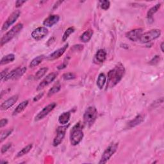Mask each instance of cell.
Here are the masks:
<instances>
[{
	"instance_id": "obj_1",
	"label": "cell",
	"mask_w": 164,
	"mask_h": 164,
	"mask_svg": "<svg viewBox=\"0 0 164 164\" xmlns=\"http://www.w3.org/2000/svg\"><path fill=\"white\" fill-rule=\"evenodd\" d=\"M125 73V67L121 64L116 65L108 73L106 89L114 87L122 80Z\"/></svg>"
},
{
	"instance_id": "obj_2",
	"label": "cell",
	"mask_w": 164,
	"mask_h": 164,
	"mask_svg": "<svg viewBox=\"0 0 164 164\" xmlns=\"http://www.w3.org/2000/svg\"><path fill=\"white\" fill-rule=\"evenodd\" d=\"M84 138L83 126L80 122L77 123L72 128L70 133V142L73 146H76Z\"/></svg>"
},
{
	"instance_id": "obj_3",
	"label": "cell",
	"mask_w": 164,
	"mask_h": 164,
	"mask_svg": "<svg viewBox=\"0 0 164 164\" xmlns=\"http://www.w3.org/2000/svg\"><path fill=\"white\" fill-rule=\"evenodd\" d=\"M98 117L97 109L94 106L88 107L84 115V124L88 127L92 126Z\"/></svg>"
},
{
	"instance_id": "obj_4",
	"label": "cell",
	"mask_w": 164,
	"mask_h": 164,
	"mask_svg": "<svg viewBox=\"0 0 164 164\" xmlns=\"http://www.w3.org/2000/svg\"><path fill=\"white\" fill-rule=\"evenodd\" d=\"M23 28V24L22 23H19L13 26L10 31H9L2 38L1 41H0V45H1V46H3L4 44L10 42L12 39L14 38L22 30Z\"/></svg>"
},
{
	"instance_id": "obj_5",
	"label": "cell",
	"mask_w": 164,
	"mask_h": 164,
	"mask_svg": "<svg viewBox=\"0 0 164 164\" xmlns=\"http://www.w3.org/2000/svg\"><path fill=\"white\" fill-rule=\"evenodd\" d=\"M118 146H119L118 143H112L110 145H109L108 147L105 149L104 153H102L99 163V164L106 163L109 160H110V158L114 155V154L116 152V151H117Z\"/></svg>"
},
{
	"instance_id": "obj_6",
	"label": "cell",
	"mask_w": 164,
	"mask_h": 164,
	"mask_svg": "<svg viewBox=\"0 0 164 164\" xmlns=\"http://www.w3.org/2000/svg\"><path fill=\"white\" fill-rule=\"evenodd\" d=\"M161 35V31L158 29L151 30L146 33H142L139 41L141 43H148L158 39Z\"/></svg>"
},
{
	"instance_id": "obj_7",
	"label": "cell",
	"mask_w": 164,
	"mask_h": 164,
	"mask_svg": "<svg viewBox=\"0 0 164 164\" xmlns=\"http://www.w3.org/2000/svg\"><path fill=\"white\" fill-rule=\"evenodd\" d=\"M68 126H69V125L62 126L58 127L57 129V135L55 136V137H54L53 140V144L54 147L59 146L62 143V142L63 141Z\"/></svg>"
},
{
	"instance_id": "obj_8",
	"label": "cell",
	"mask_w": 164,
	"mask_h": 164,
	"mask_svg": "<svg viewBox=\"0 0 164 164\" xmlns=\"http://www.w3.org/2000/svg\"><path fill=\"white\" fill-rule=\"evenodd\" d=\"M26 68L25 67H17L16 69L11 71L9 73L6 75L5 81H8L10 80H16L21 77L23 75L26 73Z\"/></svg>"
},
{
	"instance_id": "obj_9",
	"label": "cell",
	"mask_w": 164,
	"mask_h": 164,
	"mask_svg": "<svg viewBox=\"0 0 164 164\" xmlns=\"http://www.w3.org/2000/svg\"><path fill=\"white\" fill-rule=\"evenodd\" d=\"M20 15V12L19 10H16L11 13V15L6 19V21L3 23L2 26V31H6L7 29L10 28V26H12L13 23L17 20Z\"/></svg>"
},
{
	"instance_id": "obj_10",
	"label": "cell",
	"mask_w": 164,
	"mask_h": 164,
	"mask_svg": "<svg viewBox=\"0 0 164 164\" xmlns=\"http://www.w3.org/2000/svg\"><path fill=\"white\" fill-rule=\"evenodd\" d=\"M57 104L56 102H51V103L49 104L48 105H47L46 106H45L42 110H41L35 117V121H39L40 120L43 119L45 117L48 115L53 109L56 107Z\"/></svg>"
},
{
	"instance_id": "obj_11",
	"label": "cell",
	"mask_w": 164,
	"mask_h": 164,
	"mask_svg": "<svg viewBox=\"0 0 164 164\" xmlns=\"http://www.w3.org/2000/svg\"><path fill=\"white\" fill-rule=\"evenodd\" d=\"M57 76H58V73H57V72H54V73L49 74L39 84V85L37 87V91H40L41 89H43V88H44L46 86L49 85L50 84H51V82H53L54 80L56 79Z\"/></svg>"
},
{
	"instance_id": "obj_12",
	"label": "cell",
	"mask_w": 164,
	"mask_h": 164,
	"mask_svg": "<svg viewBox=\"0 0 164 164\" xmlns=\"http://www.w3.org/2000/svg\"><path fill=\"white\" fill-rule=\"evenodd\" d=\"M48 33V30L46 28V27H39L32 32V37L36 40H40L47 35Z\"/></svg>"
},
{
	"instance_id": "obj_13",
	"label": "cell",
	"mask_w": 164,
	"mask_h": 164,
	"mask_svg": "<svg viewBox=\"0 0 164 164\" xmlns=\"http://www.w3.org/2000/svg\"><path fill=\"white\" fill-rule=\"evenodd\" d=\"M143 33V30L142 29H135L133 30L129 31L126 33V37L132 41L133 42H136L139 41L141 35Z\"/></svg>"
},
{
	"instance_id": "obj_14",
	"label": "cell",
	"mask_w": 164,
	"mask_h": 164,
	"mask_svg": "<svg viewBox=\"0 0 164 164\" xmlns=\"http://www.w3.org/2000/svg\"><path fill=\"white\" fill-rule=\"evenodd\" d=\"M68 46H69V44H66L64 46H63L61 48L54 51L53 53L50 54V55L47 57V60H54L59 58L60 57H62L64 54L65 51L67 50Z\"/></svg>"
},
{
	"instance_id": "obj_15",
	"label": "cell",
	"mask_w": 164,
	"mask_h": 164,
	"mask_svg": "<svg viewBox=\"0 0 164 164\" xmlns=\"http://www.w3.org/2000/svg\"><path fill=\"white\" fill-rule=\"evenodd\" d=\"M18 100V95H13L11 98L6 99L5 101H4L3 103L1 105V110H6L9 109L10 107H12L13 105L16 104V102Z\"/></svg>"
},
{
	"instance_id": "obj_16",
	"label": "cell",
	"mask_w": 164,
	"mask_h": 164,
	"mask_svg": "<svg viewBox=\"0 0 164 164\" xmlns=\"http://www.w3.org/2000/svg\"><path fill=\"white\" fill-rule=\"evenodd\" d=\"M60 19V17L58 15H51L46 18L43 22V24L46 27H51L57 24Z\"/></svg>"
},
{
	"instance_id": "obj_17",
	"label": "cell",
	"mask_w": 164,
	"mask_h": 164,
	"mask_svg": "<svg viewBox=\"0 0 164 164\" xmlns=\"http://www.w3.org/2000/svg\"><path fill=\"white\" fill-rule=\"evenodd\" d=\"M144 121V116L142 115H139L136 116V117L134 119H133L132 121L129 122L128 123V126L129 128H132L133 127H135L136 126L141 124V123Z\"/></svg>"
},
{
	"instance_id": "obj_18",
	"label": "cell",
	"mask_w": 164,
	"mask_h": 164,
	"mask_svg": "<svg viewBox=\"0 0 164 164\" xmlns=\"http://www.w3.org/2000/svg\"><path fill=\"white\" fill-rule=\"evenodd\" d=\"M71 118V113L69 112H65L62 114L58 117V122L61 125H65L69 122Z\"/></svg>"
},
{
	"instance_id": "obj_19",
	"label": "cell",
	"mask_w": 164,
	"mask_h": 164,
	"mask_svg": "<svg viewBox=\"0 0 164 164\" xmlns=\"http://www.w3.org/2000/svg\"><path fill=\"white\" fill-rule=\"evenodd\" d=\"M28 102H28V100H25V101H23L22 102H20V103L16 108L14 111L13 112L12 115L13 116H15V115H17L21 113L24 110V109L27 107V106H28Z\"/></svg>"
},
{
	"instance_id": "obj_20",
	"label": "cell",
	"mask_w": 164,
	"mask_h": 164,
	"mask_svg": "<svg viewBox=\"0 0 164 164\" xmlns=\"http://www.w3.org/2000/svg\"><path fill=\"white\" fill-rule=\"evenodd\" d=\"M94 34V32L92 29H88L86 30L80 37V40L83 43H87L89 41Z\"/></svg>"
},
{
	"instance_id": "obj_21",
	"label": "cell",
	"mask_w": 164,
	"mask_h": 164,
	"mask_svg": "<svg viewBox=\"0 0 164 164\" xmlns=\"http://www.w3.org/2000/svg\"><path fill=\"white\" fill-rule=\"evenodd\" d=\"M106 58V52L105 50L101 49L98 51L96 54H95V59L100 63L104 62Z\"/></svg>"
},
{
	"instance_id": "obj_22",
	"label": "cell",
	"mask_w": 164,
	"mask_h": 164,
	"mask_svg": "<svg viewBox=\"0 0 164 164\" xmlns=\"http://www.w3.org/2000/svg\"><path fill=\"white\" fill-rule=\"evenodd\" d=\"M106 81V77L104 73H100L97 80V85L99 89H102L103 88Z\"/></svg>"
},
{
	"instance_id": "obj_23",
	"label": "cell",
	"mask_w": 164,
	"mask_h": 164,
	"mask_svg": "<svg viewBox=\"0 0 164 164\" xmlns=\"http://www.w3.org/2000/svg\"><path fill=\"white\" fill-rule=\"evenodd\" d=\"M14 60H15V55H14V54H7V55L3 57L2 58L1 62H0V64H1L2 65H5V64H7L12 62Z\"/></svg>"
},
{
	"instance_id": "obj_24",
	"label": "cell",
	"mask_w": 164,
	"mask_h": 164,
	"mask_svg": "<svg viewBox=\"0 0 164 164\" xmlns=\"http://www.w3.org/2000/svg\"><path fill=\"white\" fill-rule=\"evenodd\" d=\"M44 55H40V56L37 57L36 58L33 59L32 61L31 62V63L30 64V67L33 68V67L39 65L40 64L43 62V61L44 60Z\"/></svg>"
},
{
	"instance_id": "obj_25",
	"label": "cell",
	"mask_w": 164,
	"mask_h": 164,
	"mask_svg": "<svg viewBox=\"0 0 164 164\" xmlns=\"http://www.w3.org/2000/svg\"><path fill=\"white\" fill-rule=\"evenodd\" d=\"M47 71H48V68L47 67L40 68L39 70H38V71L36 73V74L35 75V80H39L42 78L46 74Z\"/></svg>"
},
{
	"instance_id": "obj_26",
	"label": "cell",
	"mask_w": 164,
	"mask_h": 164,
	"mask_svg": "<svg viewBox=\"0 0 164 164\" xmlns=\"http://www.w3.org/2000/svg\"><path fill=\"white\" fill-rule=\"evenodd\" d=\"M32 147H33V145L32 144H29L28 146H26V147H23L21 150H20V151H19L17 153L16 157L19 158V157H21V156L26 155L27 153H28L30 151V150L32 149Z\"/></svg>"
},
{
	"instance_id": "obj_27",
	"label": "cell",
	"mask_w": 164,
	"mask_h": 164,
	"mask_svg": "<svg viewBox=\"0 0 164 164\" xmlns=\"http://www.w3.org/2000/svg\"><path fill=\"white\" fill-rule=\"evenodd\" d=\"M160 6H161V5L160 3L158 4H156L155 6H153L152 8L150 9L149 10V11L147 12V17L148 18H150V17H152V16L155 14V13L156 12H158V10L160 9Z\"/></svg>"
},
{
	"instance_id": "obj_28",
	"label": "cell",
	"mask_w": 164,
	"mask_h": 164,
	"mask_svg": "<svg viewBox=\"0 0 164 164\" xmlns=\"http://www.w3.org/2000/svg\"><path fill=\"white\" fill-rule=\"evenodd\" d=\"M12 132H13L12 129H6V130L2 132V133H1V138H0V142H3L6 138L8 137L9 135H11Z\"/></svg>"
},
{
	"instance_id": "obj_29",
	"label": "cell",
	"mask_w": 164,
	"mask_h": 164,
	"mask_svg": "<svg viewBox=\"0 0 164 164\" xmlns=\"http://www.w3.org/2000/svg\"><path fill=\"white\" fill-rule=\"evenodd\" d=\"M60 88H61L60 85H57L55 86H53L51 88H50V90L49 91L48 94H47V96L50 97L51 96V95L57 94L60 91Z\"/></svg>"
},
{
	"instance_id": "obj_30",
	"label": "cell",
	"mask_w": 164,
	"mask_h": 164,
	"mask_svg": "<svg viewBox=\"0 0 164 164\" xmlns=\"http://www.w3.org/2000/svg\"><path fill=\"white\" fill-rule=\"evenodd\" d=\"M74 32V28L73 27H70V28H67L65 33H64V35L62 37V41L63 42H65L67 39L69 37V36L71 35V34Z\"/></svg>"
},
{
	"instance_id": "obj_31",
	"label": "cell",
	"mask_w": 164,
	"mask_h": 164,
	"mask_svg": "<svg viewBox=\"0 0 164 164\" xmlns=\"http://www.w3.org/2000/svg\"><path fill=\"white\" fill-rule=\"evenodd\" d=\"M62 77L65 80H71L76 78V75L72 73H67L64 74Z\"/></svg>"
},
{
	"instance_id": "obj_32",
	"label": "cell",
	"mask_w": 164,
	"mask_h": 164,
	"mask_svg": "<svg viewBox=\"0 0 164 164\" xmlns=\"http://www.w3.org/2000/svg\"><path fill=\"white\" fill-rule=\"evenodd\" d=\"M101 8L104 10H108L109 8H110V2L109 1H102L101 2Z\"/></svg>"
},
{
	"instance_id": "obj_33",
	"label": "cell",
	"mask_w": 164,
	"mask_h": 164,
	"mask_svg": "<svg viewBox=\"0 0 164 164\" xmlns=\"http://www.w3.org/2000/svg\"><path fill=\"white\" fill-rule=\"evenodd\" d=\"M12 146V143L10 142H9L7 144H6L3 145L1 149V153L2 154H4L5 153L6 151H8V150Z\"/></svg>"
},
{
	"instance_id": "obj_34",
	"label": "cell",
	"mask_w": 164,
	"mask_h": 164,
	"mask_svg": "<svg viewBox=\"0 0 164 164\" xmlns=\"http://www.w3.org/2000/svg\"><path fill=\"white\" fill-rule=\"evenodd\" d=\"M159 61H160L159 56H155L151 61H150L149 64L151 65H155L156 64H158Z\"/></svg>"
},
{
	"instance_id": "obj_35",
	"label": "cell",
	"mask_w": 164,
	"mask_h": 164,
	"mask_svg": "<svg viewBox=\"0 0 164 164\" xmlns=\"http://www.w3.org/2000/svg\"><path fill=\"white\" fill-rule=\"evenodd\" d=\"M44 92H40L39 93V94H37L36 96L34 97L33 98V101L34 102H35V101H38L39 100H40L41 98H42L43 97V95H44Z\"/></svg>"
},
{
	"instance_id": "obj_36",
	"label": "cell",
	"mask_w": 164,
	"mask_h": 164,
	"mask_svg": "<svg viewBox=\"0 0 164 164\" xmlns=\"http://www.w3.org/2000/svg\"><path fill=\"white\" fill-rule=\"evenodd\" d=\"M8 123V120L6 119H3L0 121V128H3Z\"/></svg>"
},
{
	"instance_id": "obj_37",
	"label": "cell",
	"mask_w": 164,
	"mask_h": 164,
	"mask_svg": "<svg viewBox=\"0 0 164 164\" xmlns=\"http://www.w3.org/2000/svg\"><path fill=\"white\" fill-rule=\"evenodd\" d=\"M67 64H68V60L67 61H64V63L62 64H61L60 65H59L58 67V69L59 70H61V69H64V68H65L67 66Z\"/></svg>"
},
{
	"instance_id": "obj_38",
	"label": "cell",
	"mask_w": 164,
	"mask_h": 164,
	"mask_svg": "<svg viewBox=\"0 0 164 164\" xmlns=\"http://www.w3.org/2000/svg\"><path fill=\"white\" fill-rule=\"evenodd\" d=\"M7 69L4 70L1 73V81H3V80H5V77L6 75H7Z\"/></svg>"
},
{
	"instance_id": "obj_39",
	"label": "cell",
	"mask_w": 164,
	"mask_h": 164,
	"mask_svg": "<svg viewBox=\"0 0 164 164\" xmlns=\"http://www.w3.org/2000/svg\"><path fill=\"white\" fill-rule=\"evenodd\" d=\"M24 3H26V1H20V0L17 1L16 2V8L20 7V6H21Z\"/></svg>"
},
{
	"instance_id": "obj_40",
	"label": "cell",
	"mask_w": 164,
	"mask_h": 164,
	"mask_svg": "<svg viewBox=\"0 0 164 164\" xmlns=\"http://www.w3.org/2000/svg\"><path fill=\"white\" fill-rule=\"evenodd\" d=\"M62 1H58V2H57V3L54 4V8L53 9H56L57 8L58 6L61 4V3H62Z\"/></svg>"
},
{
	"instance_id": "obj_41",
	"label": "cell",
	"mask_w": 164,
	"mask_h": 164,
	"mask_svg": "<svg viewBox=\"0 0 164 164\" xmlns=\"http://www.w3.org/2000/svg\"><path fill=\"white\" fill-rule=\"evenodd\" d=\"M163 44H164V43H162L161 44V45H160L161 50H162V52H163V51H164V50H163Z\"/></svg>"
},
{
	"instance_id": "obj_42",
	"label": "cell",
	"mask_w": 164,
	"mask_h": 164,
	"mask_svg": "<svg viewBox=\"0 0 164 164\" xmlns=\"http://www.w3.org/2000/svg\"><path fill=\"white\" fill-rule=\"evenodd\" d=\"M2 163L3 164V163H8V162H6V161H2Z\"/></svg>"
}]
</instances>
